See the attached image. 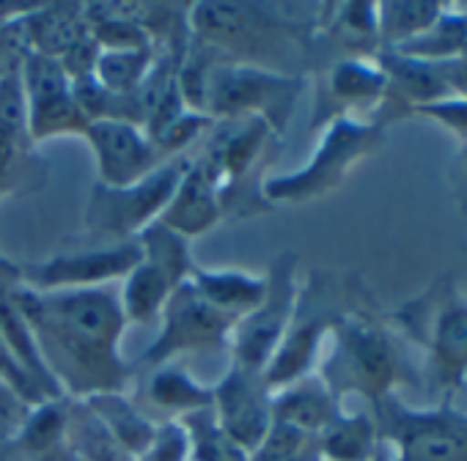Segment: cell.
<instances>
[{
    "mask_svg": "<svg viewBox=\"0 0 467 461\" xmlns=\"http://www.w3.org/2000/svg\"><path fill=\"white\" fill-rule=\"evenodd\" d=\"M9 297L31 327L64 398L83 401L94 393L130 387L132 374L121 357L127 319L113 286L31 292L15 278L9 283Z\"/></svg>",
    "mask_w": 467,
    "mask_h": 461,
    "instance_id": "1",
    "label": "cell"
},
{
    "mask_svg": "<svg viewBox=\"0 0 467 461\" xmlns=\"http://www.w3.org/2000/svg\"><path fill=\"white\" fill-rule=\"evenodd\" d=\"M330 341L333 346L319 374L336 395L360 393L377 404L412 374L390 330L368 313H341Z\"/></svg>",
    "mask_w": 467,
    "mask_h": 461,
    "instance_id": "2",
    "label": "cell"
},
{
    "mask_svg": "<svg viewBox=\"0 0 467 461\" xmlns=\"http://www.w3.org/2000/svg\"><path fill=\"white\" fill-rule=\"evenodd\" d=\"M303 94V80L278 75L251 61H225L217 56L206 75L203 116L212 121L228 118H259L278 138Z\"/></svg>",
    "mask_w": 467,
    "mask_h": 461,
    "instance_id": "3",
    "label": "cell"
},
{
    "mask_svg": "<svg viewBox=\"0 0 467 461\" xmlns=\"http://www.w3.org/2000/svg\"><path fill=\"white\" fill-rule=\"evenodd\" d=\"M379 143L382 129L377 124H366L352 116H336L325 127L311 159L295 173L265 179L262 198L267 200V206L308 203L325 198L333 190H338L347 181V176L379 149Z\"/></svg>",
    "mask_w": 467,
    "mask_h": 461,
    "instance_id": "4",
    "label": "cell"
},
{
    "mask_svg": "<svg viewBox=\"0 0 467 461\" xmlns=\"http://www.w3.org/2000/svg\"><path fill=\"white\" fill-rule=\"evenodd\" d=\"M140 245V261L121 281L119 302L127 324H151L160 319L168 297L190 281L195 261L190 253V240L160 220L146 225L135 237Z\"/></svg>",
    "mask_w": 467,
    "mask_h": 461,
    "instance_id": "5",
    "label": "cell"
},
{
    "mask_svg": "<svg viewBox=\"0 0 467 461\" xmlns=\"http://www.w3.org/2000/svg\"><path fill=\"white\" fill-rule=\"evenodd\" d=\"M187 165L190 154H182L165 159L154 173L127 187H105L97 181L88 190V200L83 209L86 228L119 242L135 240L146 225L160 220Z\"/></svg>",
    "mask_w": 467,
    "mask_h": 461,
    "instance_id": "6",
    "label": "cell"
},
{
    "mask_svg": "<svg viewBox=\"0 0 467 461\" xmlns=\"http://www.w3.org/2000/svg\"><path fill=\"white\" fill-rule=\"evenodd\" d=\"M265 278H267L265 300L234 324V333L228 341L231 363L262 371V374L275 357L297 308V297H300L297 256L281 253L270 264Z\"/></svg>",
    "mask_w": 467,
    "mask_h": 461,
    "instance_id": "7",
    "label": "cell"
},
{
    "mask_svg": "<svg viewBox=\"0 0 467 461\" xmlns=\"http://www.w3.org/2000/svg\"><path fill=\"white\" fill-rule=\"evenodd\" d=\"M388 439L401 461H467V415L451 406L415 409L396 393L377 401Z\"/></svg>",
    "mask_w": 467,
    "mask_h": 461,
    "instance_id": "8",
    "label": "cell"
},
{
    "mask_svg": "<svg viewBox=\"0 0 467 461\" xmlns=\"http://www.w3.org/2000/svg\"><path fill=\"white\" fill-rule=\"evenodd\" d=\"M157 322H160V333L140 357V363L151 368L176 363L184 354L223 349L231 341L234 324H237V319L212 308L190 281H184L168 297Z\"/></svg>",
    "mask_w": 467,
    "mask_h": 461,
    "instance_id": "9",
    "label": "cell"
},
{
    "mask_svg": "<svg viewBox=\"0 0 467 461\" xmlns=\"http://www.w3.org/2000/svg\"><path fill=\"white\" fill-rule=\"evenodd\" d=\"M17 75L34 146L56 138H83L88 118L75 99L69 75L56 58L26 50L17 58Z\"/></svg>",
    "mask_w": 467,
    "mask_h": 461,
    "instance_id": "10",
    "label": "cell"
},
{
    "mask_svg": "<svg viewBox=\"0 0 467 461\" xmlns=\"http://www.w3.org/2000/svg\"><path fill=\"white\" fill-rule=\"evenodd\" d=\"M140 261L138 240L116 242L94 251L58 253L34 264H15V278L31 292H83V289H108L116 281H124Z\"/></svg>",
    "mask_w": 467,
    "mask_h": 461,
    "instance_id": "11",
    "label": "cell"
},
{
    "mask_svg": "<svg viewBox=\"0 0 467 461\" xmlns=\"http://www.w3.org/2000/svg\"><path fill=\"white\" fill-rule=\"evenodd\" d=\"M212 412L220 428L254 456L275 423L273 390L265 374L231 363L225 376L212 384Z\"/></svg>",
    "mask_w": 467,
    "mask_h": 461,
    "instance_id": "12",
    "label": "cell"
},
{
    "mask_svg": "<svg viewBox=\"0 0 467 461\" xmlns=\"http://www.w3.org/2000/svg\"><path fill=\"white\" fill-rule=\"evenodd\" d=\"M336 322H338V316L330 308L327 286H322V283L300 286L292 324H289L275 357L265 368V379H267L270 390H278V387L314 371L319 349Z\"/></svg>",
    "mask_w": 467,
    "mask_h": 461,
    "instance_id": "13",
    "label": "cell"
},
{
    "mask_svg": "<svg viewBox=\"0 0 467 461\" xmlns=\"http://www.w3.org/2000/svg\"><path fill=\"white\" fill-rule=\"evenodd\" d=\"M83 140L97 159V181L105 187H127L154 173L165 157L143 127L127 121H91Z\"/></svg>",
    "mask_w": 467,
    "mask_h": 461,
    "instance_id": "14",
    "label": "cell"
},
{
    "mask_svg": "<svg viewBox=\"0 0 467 461\" xmlns=\"http://www.w3.org/2000/svg\"><path fill=\"white\" fill-rule=\"evenodd\" d=\"M34 165V140L28 135L23 86L17 64L0 77V195H9L28 181Z\"/></svg>",
    "mask_w": 467,
    "mask_h": 461,
    "instance_id": "15",
    "label": "cell"
},
{
    "mask_svg": "<svg viewBox=\"0 0 467 461\" xmlns=\"http://www.w3.org/2000/svg\"><path fill=\"white\" fill-rule=\"evenodd\" d=\"M423 322L431 371L440 382L462 384L467 376V302L448 292L442 300L423 308Z\"/></svg>",
    "mask_w": 467,
    "mask_h": 461,
    "instance_id": "16",
    "label": "cell"
},
{
    "mask_svg": "<svg viewBox=\"0 0 467 461\" xmlns=\"http://www.w3.org/2000/svg\"><path fill=\"white\" fill-rule=\"evenodd\" d=\"M223 217L225 209H223L220 187L203 170V165L190 154V165L179 179L165 211L160 214V222L176 230L184 240H195L201 234H209Z\"/></svg>",
    "mask_w": 467,
    "mask_h": 461,
    "instance_id": "17",
    "label": "cell"
},
{
    "mask_svg": "<svg viewBox=\"0 0 467 461\" xmlns=\"http://www.w3.org/2000/svg\"><path fill=\"white\" fill-rule=\"evenodd\" d=\"M338 395L322 379L319 371H311L278 390H273V417L275 423L292 425L303 434H319L338 415Z\"/></svg>",
    "mask_w": 467,
    "mask_h": 461,
    "instance_id": "18",
    "label": "cell"
},
{
    "mask_svg": "<svg viewBox=\"0 0 467 461\" xmlns=\"http://www.w3.org/2000/svg\"><path fill=\"white\" fill-rule=\"evenodd\" d=\"M190 283L212 308L223 311L225 316L237 322L245 313H251L265 300L267 292L265 275H254L245 270H209L198 264L190 275Z\"/></svg>",
    "mask_w": 467,
    "mask_h": 461,
    "instance_id": "19",
    "label": "cell"
},
{
    "mask_svg": "<svg viewBox=\"0 0 467 461\" xmlns=\"http://www.w3.org/2000/svg\"><path fill=\"white\" fill-rule=\"evenodd\" d=\"M86 406L99 417V423L110 431V436L121 445V450L135 458L154 436L157 420L143 415L127 390H108L83 398Z\"/></svg>",
    "mask_w": 467,
    "mask_h": 461,
    "instance_id": "20",
    "label": "cell"
},
{
    "mask_svg": "<svg viewBox=\"0 0 467 461\" xmlns=\"http://www.w3.org/2000/svg\"><path fill=\"white\" fill-rule=\"evenodd\" d=\"M146 395L151 406L160 412H168V420H179L184 415L212 409V384H201L184 365L165 363L157 365L149 376Z\"/></svg>",
    "mask_w": 467,
    "mask_h": 461,
    "instance_id": "21",
    "label": "cell"
},
{
    "mask_svg": "<svg viewBox=\"0 0 467 461\" xmlns=\"http://www.w3.org/2000/svg\"><path fill=\"white\" fill-rule=\"evenodd\" d=\"M67 450L75 461H132L86 401L67 398Z\"/></svg>",
    "mask_w": 467,
    "mask_h": 461,
    "instance_id": "22",
    "label": "cell"
},
{
    "mask_svg": "<svg viewBox=\"0 0 467 461\" xmlns=\"http://www.w3.org/2000/svg\"><path fill=\"white\" fill-rule=\"evenodd\" d=\"M154 67V47L140 50H99L91 77L119 97H138Z\"/></svg>",
    "mask_w": 467,
    "mask_h": 461,
    "instance_id": "23",
    "label": "cell"
},
{
    "mask_svg": "<svg viewBox=\"0 0 467 461\" xmlns=\"http://www.w3.org/2000/svg\"><path fill=\"white\" fill-rule=\"evenodd\" d=\"M377 445V425L366 415L338 412L319 431V450L330 461H368Z\"/></svg>",
    "mask_w": 467,
    "mask_h": 461,
    "instance_id": "24",
    "label": "cell"
},
{
    "mask_svg": "<svg viewBox=\"0 0 467 461\" xmlns=\"http://www.w3.org/2000/svg\"><path fill=\"white\" fill-rule=\"evenodd\" d=\"M442 12V4H377V36L390 50H399L420 39Z\"/></svg>",
    "mask_w": 467,
    "mask_h": 461,
    "instance_id": "25",
    "label": "cell"
},
{
    "mask_svg": "<svg viewBox=\"0 0 467 461\" xmlns=\"http://www.w3.org/2000/svg\"><path fill=\"white\" fill-rule=\"evenodd\" d=\"M327 86H330V97L349 108L377 105L388 91L385 72L374 67V61H363V58H347L336 64L327 77Z\"/></svg>",
    "mask_w": 467,
    "mask_h": 461,
    "instance_id": "26",
    "label": "cell"
},
{
    "mask_svg": "<svg viewBox=\"0 0 467 461\" xmlns=\"http://www.w3.org/2000/svg\"><path fill=\"white\" fill-rule=\"evenodd\" d=\"M190 442V461H254L251 450L234 442L217 423L212 409L179 417Z\"/></svg>",
    "mask_w": 467,
    "mask_h": 461,
    "instance_id": "27",
    "label": "cell"
},
{
    "mask_svg": "<svg viewBox=\"0 0 467 461\" xmlns=\"http://www.w3.org/2000/svg\"><path fill=\"white\" fill-rule=\"evenodd\" d=\"M132 461H190V442L184 425L179 420L157 423L151 442Z\"/></svg>",
    "mask_w": 467,
    "mask_h": 461,
    "instance_id": "28",
    "label": "cell"
},
{
    "mask_svg": "<svg viewBox=\"0 0 467 461\" xmlns=\"http://www.w3.org/2000/svg\"><path fill=\"white\" fill-rule=\"evenodd\" d=\"M333 20L344 39H379L377 36V4H344L336 6Z\"/></svg>",
    "mask_w": 467,
    "mask_h": 461,
    "instance_id": "29",
    "label": "cell"
},
{
    "mask_svg": "<svg viewBox=\"0 0 467 461\" xmlns=\"http://www.w3.org/2000/svg\"><path fill=\"white\" fill-rule=\"evenodd\" d=\"M418 113H423L440 124H448L456 135H462L467 140V99H440V102L418 108Z\"/></svg>",
    "mask_w": 467,
    "mask_h": 461,
    "instance_id": "30",
    "label": "cell"
},
{
    "mask_svg": "<svg viewBox=\"0 0 467 461\" xmlns=\"http://www.w3.org/2000/svg\"><path fill=\"white\" fill-rule=\"evenodd\" d=\"M28 415V406H23L6 387L4 382H0V445H4L6 439H12L17 434V428L23 425Z\"/></svg>",
    "mask_w": 467,
    "mask_h": 461,
    "instance_id": "31",
    "label": "cell"
},
{
    "mask_svg": "<svg viewBox=\"0 0 467 461\" xmlns=\"http://www.w3.org/2000/svg\"><path fill=\"white\" fill-rule=\"evenodd\" d=\"M0 461H26L23 456H20V450L12 445V439H9V445L4 447V445H0Z\"/></svg>",
    "mask_w": 467,
    "mask_h": 461,
    "instance_id": "32",
    "label": "cell"
},
{
    "mask_svg": "<svg viewBox=\"0 0 467 461\" xmlns=\"http://www.w3.org/2000/svg\"><path fill=\"white\" fill-rule=\"evenodd\" d=\"M462 384H464V387H467V376H464V382H462Z\"/></svg>",
    "mask_w": 467,
    "mask_h": 461,
    "instance_id": "33",
    "label": "cell"
},
{
    "mask_svg": "<svg viewBox=\"0 0 467 461\" xmlns=\"http://www.w3.org/2000/svg\"><path fill=\"white\" fill-rule=\"evenodd\" d=\"M72 461H75V458H72Z\"/></svg>",
    "mask_w": 467,
    "mask_h": 461,
    "instance_id": "34",
    "label": "cell"
}]
</instances>
